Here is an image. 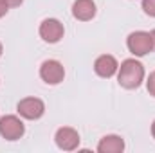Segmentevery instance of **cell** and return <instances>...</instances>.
<instances>
[{"label": "cell", "mask_w": 155, "mask_h": 153, "mask_svg": "<svg viewBox=\"0 0 155 153\" xmlns=\"http://www.w3.org/2000/svg\"><path fill=\"white\" fill-rule=\"evenodd\" d=\"M117 81L123 88H128V90H134V88H139L141 83L144 81V67L141 61L130 58V60H124L121 63V67L117 69Z\"/></svg>", "instance_id": "1"}, {"label": "cell", "mask_w": 155, "mask_h": 153, "mask_svg": "<svg viewBox=\"0 0 155 153\" xmlns=\"http://www.w3.org/2000/svg\"><path fill=\"white\" fill-rule=\"evenodd\" d=\"M126 47L128 50L134 54V56H146L148 52L153 50V40H152V34L146 33V31H135L132 33L128 40H126Z\"/></svg>", "instance_id": "2"}, {"label": "cell", "mask_w": 155, "mask_h": 153, "mask_svg": "<svg viewBox=\"0 0 155 153\" xmlns=\"http://www.w3.org/2000/svg\"><path fill=\"white\" fill-rule=\"evenodd\" d=\"M25 133V126L16 115H4L0 117V135L5 141H18Z\"/></svg>", "instance_id": "3"}, {"label": "cell", "mask_w": 155, "mask_h": 153, "mask_svg": "<svg viewBox=\"0 0 155 153\" xmlns=\"http://www.w3.org/2000/svg\"><path fill=\"white\" fill-rule=\"evenodd\" d=\"M16 112L22 115L24 119L36 121L45 114V103L38 97H24L16 105Z\"/></svg>", "instance_id": "4"}, {"label": "cell", "mask_w": 155, "mask_h": 153, "mask_svg": "<svg viewBox=\"0 0 155 153\" xmlns=\"http://www.w3.org/2000/svg\"><path fill=\"white\" fill-rule=\"evenodd\" d=\"M40 77L47 85H60L65 77V69L58 60H45L40 67Z\"/></svg>", "instance_id": "5"}, {"label": "cell", "mask_w": 155, "mask_h": 153, "mask_svg": "<svg viewBox=\"0 0 155 153\" xmlns=\"http://www.w3.org/2000/svg\"><path fill=\"white\" fill-rule=\"evenodd\" d=\"M65 34V27L56 18H47L40 24V36L47 43H58Z\"/></svg>", "instance_id": "6"}, {"label": "cell", "mask_w": 155, "mask_h": 153, "mask_svg": "<svg viewBox=\"0 0 155 153\" xmlns=\"http://www.w3.org/2000/svg\"><path fill=\"white\" fill-rule=\"evenodd\" d=\"M54 141H56V146L63 151H74V150L79 148V133L71 126L58 128V132L54 135Z\"/></svg>", "instance_id": "7"}, {"label": "cell", "mask_w": 155, "mask_h": 153, "mask_svg": "<svg viewBox=\"0 0 155 153\" xmlns=\"http://www.w3.org/2000/svg\"><path fill=\"white\" fill-rule=\"evenodd\" d=\"M117 69H119V63L110 54H103V56H99L94 61V72L99 77H107L108 79V77H112L117 72Z\"/></svg>", "instance_id": "8"}, {"label": "cell", "mask_w": 155, "mask_h": 153, "mask_svg": "<svg viewBox=\"0 0 155 153\" xmlns=\"http://www.w3.org/2000/svg\"><path fill=\"white\" fill-rule=\"evenodd\" d=\"M72 16L79 22H88L96 16V2L94 0H76L72 4Z\"/></svg>", "instance_id": "9"}, {"label": "cell", "mask_w": 155, "mask_h": 153, "mask_svg": "<svg viewBox=\"0 0 155 153\" xmlns=\"http://www.w3.org/2000/svg\"><path fill=\"white\" fill-rule=\"evenodd\" d=\"M123 150H124V141L119 135H105L97 144L99 153H123Z\"/></svg>", "instance_id": "10"}, {"label": "cell", "mask_w": 155, "mask_h": 153, "mask_svg": "<svg viewBox=\"0 0 155 153\" xmlns=\"http://www.w3.org/2000/svg\"><path fill=\"white\" fill-rule=\"evenodd\" d=\"M143 11L148 16L155 18V0H143Z\"/></svg>", "instance_id": "11"}, {"label": "cell", "mask_w": 155, "mask_h": 153, "mask_svg": "<svg viewBox=\"0 0 155 153\" xmlns=\"http://www.w3.org/2000/svg\"><path fill=\"white\" fill-rule=\"evenodd\" d=\"M146 88H148V92H150V96H153L155 97V70L148 76V81H146Z\"/></svg>", "instance_id": "12"}, {"label": "cell", "mask_w": 155, "mask_h": 153, "mask_svg": "<svg viewBox=\"0 0 155 153\" xmlns=\"http://www.w3.org/2000/svg\"><path fill=\"white\" fill-rule=\"evenodd\" d=\"M7 11H9V5L5 4V0H0V18H2V16H5V15H7Z\"/></svg>", "instance_id": "13"}, {"label": "cell", "mask_w": 155, "mask_h": 153, "mask_svg": "<svg viewBox=\"0 0 155 153\" xmlns=\"http://www.w3.org/2000/svg\"><path fill=\"white\" fill-rule=\"evenodd\" d=\"M22 2H24V0H5V4H7L9 7H18V5H22Z\"/></svg>", "instance_id": "14"}, {"label": "cell", "mask_w": 155, "mask_h": 153, "mask_svg": "<svg viewBox=\"0 0 155 153\" xmlns=\"http://www.w3.org/2000/svg\"><path fill=\"white\" fill-rule=\"evenodd\" d=\"M150 34H152V40H153V49H155V29L150 33Z\"/></svg>", "instance_id": "15"}, {"label": "cell", "mask_w": 155, "mask_h": 153, "mask_svg": "<svg viewBox=\"0 0 155 153\" xmlns=\"http://www.w3.org/2000/svg\"><path fill=\"white\" fill-rule=\"evenodd\" d=\"M152 135H153V139H155V121H153V124H152Z\"/></svg>", "instance_id": "16"}, {"label": "cell", "mask_w": 155, "mask_h": 153, "mask_svg": "<svg viewBox=\"0 0 155 153\" xmlns=\"http://www.w3.org/2000/svg\"><path fill=\"white\" fill-rule=\"evenodd\" d=\"M2 50H4V49H2V43H0V56H2Z\"/></svg>", "instance_id": "17"}]
</instances>
